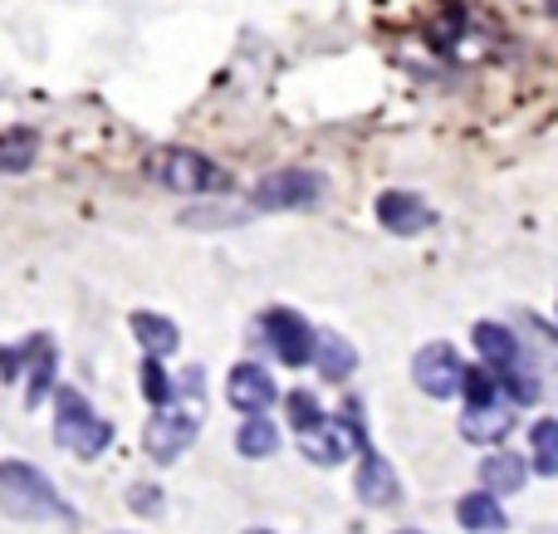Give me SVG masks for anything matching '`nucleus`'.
I'll return each instance as SVG.
<instances>
[{"label": "nucleus", "mask_w": 558, "mask_h": 534, "mask_svg": "<svg viewBox=\"0 0 558 534\" xmlns=\"http://www.w3.org/2000/svg\"><path fill=\"white\" fill-rule=\"evenodd\" d=\"M0 506L10 520H74L45 471H35L29 461H0Z\"/></svg>", "instance_id": "f257e3e1"}, {"label": "nucleus", "mask_w": 558, "mask_h": 534, "mask_svg": "<svg viewBox=\"0 0 558 534\" xmlns=\"http://www.w3.org/2000/svg\"><path fill=\"white\" fill-rule=\"evenodd\" d=\"M147 172L167 186V192H182V196H202V192H226L231 177L211 162V157L192 153V147H157L147 157Z\"/></svg>", "instance_id": "f03ea898"}, {"label": "nucleus", "mask_w": 558, "mask_h": 534, "mask_svg": "<svg viewBox=\"0 0 558 534\" xmlns=\"http://www.w3.org/2000/svg\"><path fill=\"white\" fill-rule=\"evenodd\" d=\"M54 441L64 451H74V457H98V451L113 441V427H108L104 417H94V408H88L78 392L59 388L54 392Z\"/></svg>", "instance_id": "7ed1b4c3"}, {"label": "nucleus", "mask_w": 558, "mask_h": 534, "mask_svg": "<svg viewBox=\"0 0 558 534\" xmlns=\"http://www.w3.org/2000/svg\"><path fill=\"white\" fill-rule=\"evenodd\" d=\"M328 192V182L308 167H279L260 186H255V206L260 211H299V206H314Z\"/></svg>", "instance_id": "20e7f679"}, {"label": "nucleus", "mask_w": 558, "mask_h": 534, "mask_svg": "<svg viewBox=\"0 0 558 534\" xmlns=\"http://www.w3.org/2000/svg\"><path fill=\"white\" fill-rule=\"evenodd\" d=\"M412 378H416V388H422L426 398L446 402V398L461 392L465 363H461V353H456L451 343H426V349L416 353V363H412Z\"/></svg>", "instance_id": "39448f33"}, {"label": "nucleus", "mask_w": 558, "mask_h": 534, "mask_svg": "<svg viewBox=\"0 0 558 534\" xmlns=\"http://www.w3.org/2000/svg\"><path fill=\"white\" fill-rule=\"evenodd\" d=\"M304 457L308 461H318V466H338V461H348L357 447H363V432H357V422L353 417H343V422H328V417H318L314 427L304 432Z\"/></svg>", "instance_id": "423d86ee"}, {"label": "nucleus", "mask_w": 558, "mask_h": 534, "mask_svg": "<svg viewBox=\"0 0 558 534\" xmlns=\"http://www.w3.org/2000/svg\"><path fill=\"white\" fill-rule=\"evenodd\" d=\"M196 412H167V408H157V417L147 422V432H143V447H147V457L153 461H177L186 447L196 441Z\"/></svg>", "instance_id": "0eeeda50"}, {"label": "nucleus", "mask_w": 558, "mask_h": 534, "mask_svg": "<svg viewBox=\"0 0 558 534\" xmlns=\"http://www.w3.org/2000/svg\"><path fill=\"white\" fill-rule=\"evenodd\" d=\"M265 339H270L279 363H289V368H304V363L314 359V329H308L304 314H294V310L265 314Z\"/></svg>", "instance_id": "6e6552de"}, {"label": "nucleus", "mask_w": 558, "mask_h": 534, "mask_svg": "<svg viewBox=\"0 0 558 534\" xmlns=\"http://www.w3.org/2000/svg\"><path fill=\"white\" fill-rule=\"evenodd\" d=\"M377 221L392 235H422V231H432L436 211L412 192H383L377 196Z\"/></svg>", "instance_id": "1a4fd4ad"}, {"label": "nucleus", "mask_w": 558, "mask_h": 534, "mask_svg": "<svg viewBox=\"0 0 558 534\" xmlns=\"http://www.w3.org/2000/svg\"><path fill=\"white\" fill-rule=\"evenodd\" d=\"M226 398H231V408H241L245 417H251V412L270 408L279 392H275V378L260 363H241V368H231V378H226Z\"/></svg>", "instance_id": "9d476101"}, {"label": "nucleus", "mask_w": 558, "mask_h": 534, "mask_svg": "<svg viewBox=\"0 0 558 534\" xmlns=\"http://www.w3.org/2000/svg\"><path fill=\"white\" fill-rule=\"evenodd\" d=\"M510 422H514L510 402H500V398L471 402V408L461 412V437L465 441H500L505 432H510Z\"/></svg>", "instance_id": "9b49d317"}, {"label": "nucleus", "mask_w": 558, "mask_h": 534, "mask_svg": "<svg viewBox=\"0 0 558 534\" xmlns=\"http://www.w3.org/2000/svg\"><path fill=\"white\" fill-rule=\"evenodd\" d=\"M357 500H363V506H392L397 500V476L377 451H367L363 466H357Z\"/></svg>", "instance_id": "f8f14e48"}, {"label": "nucleus", "mask_w": 558, "mask_h": 534, "mask_svg": "<svg viewBox=\"0 0 558 534\" xmlns=\"http://www.w3.org/2000/svg\"><path fill=\"white\" fill-rule=\"evenodd\" d=\"M314 359H318V373H324L328 383L353 378V368H357V349L343 339V333H318V339H314Z\"/></svg>", "instance_id": "ddd939ff"}, {"label": "nucleus", "mask_w": 558, "mask_h": 534, "mask_svg": "<svg viewBox=\"0 0 558 534\" xmlns=\"http://www.w3.org/2000/svg\"><path fill=\"white\" fill-rule=\"evenodd\" d=\"M456 520H461L465 534H505V510L495 506L490 490L461 496V506H456Z\"/></svg>", "instance_id": "4468645a"}, {"label": "nucleus", "mask_w": 558, "mask_h": 534, "mask_svg": "<svg viewBox=\"0 0 558 534\" xmlns=\"http://www.w3.org/2000/svg\"><path fill=\"white\" fill-rule=\"evenodd\" d=\"M133 333H137V343L147 349V359H167V353H177V343H182V333H177L172 319L147 314V310L133 314Z\"/></svg>", "instance_id": "2eb2a0df"}, {"label": "nucleus", "mask_w": 558, "mask_h": 534, "mask_svg": "<svg viewBox=\"0 0 558 534\" xmlns=\"http://www.w3.org/2000/svg\"><path fill=\"white\" fill-rule=\"evenodd\" d=\"M475 349H481L485 363H495V373L520 363V339L505 324H475Z\"/></svg>", "instance_id": "dca6fc26"}, {"label": "nucleus", "mask_w": 558, "mask_h": 534, "mask_svg": "<svg viewBox=\"0 0 558 534\" xmlns=\"http://www.w3.org/2000/svg\"><path fill=\"white\" fill-rule=\"evenodd\" d=\"M524 461L520 457H485V466H481V481H485V490L490 496H514V490H524Z\"/></svg>", "instance_id": "f3484780"}, {"label": "nucleus", "mask_w": 558, "mask_h": 534, "mask_svg": "<svg viewBox=\"0 0 558 534\" xmlns=\"http://www.w3.org/2000/svg\"><path fill=\"white\" fill-rule=\"evenodd\" d=\"M235 447H241V457H270L279 447V432L275 422H265V412H251V422L241 427V437H235Z\"/></svg>", "instance_id": "a211bd4d"}, {"label": "nucleus", "mask_w": 558, "mask_h": 534, "mask_svg": "<svg viewBox=\"0 0 558 534\" xmlns=\"http://www.w3.org/2000/svg\"><path fill=\"white\" fill-rule=\"evenodd\" d=\"M530 441H534V471L539 476H558V422L554 417L534 422Z\"/></svg>", "instance_id": "6ab92c4d"}, {"label": "nucleus", "mask_w": 558, "mask_h": 534, "mask_svg": "<svg viewBox=\"0 0 558 534\" xmlns=\"http://www.w3.org/2000/svg\"><path fill=\"white\" fill-rule=\"evenodd\" d=\"M143 392H147L153 408H167V402H172V383H167V373H162V363L157 359L143 363Z\"/></svg>", "instance_id": "aec40b11"}, {"label": "nucleus", "mask_w": 558, "mask_h": 534, "mask_svg": "<svg viewBox=\"0 0 558 534\" xmlns=\"http://www.w3.org/2000/svg\"><path fill=\"white\" fill-rule=\"evenodd\" d=\"M284 408H289V422H294L299 432H308L318 417H324V412H318V402L308 398V392H289V402H284Z\"/></svg>", "instance_id": "412c9836"}, {"label": "nucleus", "mask_w": 558, "mask_h": 534, "mask_svg": "<svg viewBox=\"0 0 558 534\" xmlns=\"http://www.w3.org/2000/svg\"><path fill=\"white\" fill-rule=\"evenodd\" d=\"M465 398L471 402H490V398H500V392H495V373H485V368H465Z\"/></svg>", "instance_id": "4be33fe9"}, {"label": "nucleus", "mask_w": 558, "mask_h": 534, "mask_svg": "<svg viewBox=\"0 0 558 534\" xmlns=\"http://www.w3.org/2000/svg\"><path fill=\"white\" fill-rule=\"evenodd\" d=\"M29 157H35V143H29V137H15L10 147H0V172H25Z\"/></svg>", "instance_id": "5701e85b"}, {"label": "nucleus", "mask_w": 558, "mask_h": 534, "mask_svg": "<svg viewBox=\"0 0 558 534\" xmlns=\"http://www.w3.org/2000/svg\"><path fill=\"white\" fill-rule=\"evenodd\" d=\"M251 534H265V530H251Z\"/></svg>", "instance_id": "b1692460"}, {"label": "nucleus", "mask_w": 558, "mask_h": 534, "mask_svg": "<svg viewBox=\"0 0 558 534\" xmlns=\"http://www.w3.org/2000/svg\"><path fill=\"white\" fill-rule=\"evenodd\" d=\"M554 5H558V0H554Z\"/></svg>", "instance_id": "393cba45"}]
</instances>
